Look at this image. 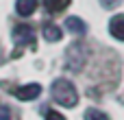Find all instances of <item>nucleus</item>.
Wrapping results in <instances>:
<instances>
[{"label": "nucleus", "instance_id": "1", "mask_svg": "<svg viewBox=\"0 0 124 120\" xmlns=\"http://www.w3.org/2000/svg\"><path fill=\"white\" fill-rule=\"evenodd\" d=\"M50 94H52L54 103L61 107H74L78 103V92H76L74 83L68 79H57L50 87Z\"/></svg>", "mask_w": 124, "mask_h": 120}, {"label": "nucleus", "instance_id": "2", "mask_svg": "<svg viewBox=\"0 0 124 120\" xmlns=\"http://www.w3.org/2000/svg\"><path fill=\"white\" fill-rule=\"evenodd\" d=\"M13 42H15L17 46H22V48L35 44V33H33V28L26 26V24L15 26V28H13Z\"/></svg>", "mask_w": 124, "mask_h": 120}, {"label": "nucleus", "instance_id": "3", "mask_svg": "<svg viewBox=\"0 0 124 120\" xmlns=\"http://www.w3.org/2000/svg\"><path fill=\"white\" fill-rule=\"evenodd\" d=\"M85 59H87V52H85V48H83L81 44H74V46L68 48V66H70L72 70H78Z\"/></svg>", "mask_w": 124, "mask_h": 120}, {"label": "nucleus", "instance_id": "4", "mask_svg": "<svg viewBox=\"0 0 124 120\" xmlns=\"http://www.w3.org/2000/svg\"><path fill=\"white\" fill-rule=\"evenodd\" d=\"M13 94H15L17 101H33V98H37V96L41 94V85H39V83H28V85L17 87Z\"/></svg>", "mask_w": 124, "mask_h": 120}, {"label": "nucleus", "instance_id": "5", "mask_svg": "<svg viewBox=\"0 0 124 120\" xmlns=\"http://www.w3.org/2000/svg\"><path fill=\"white\" fill-rule=\"evenodd\" d=\"M109 33L116 39L124 42V13H118V15H113L109 20Z\"/></svg>", "mask_w": 124, "mask_h": 120}, {"label": "nucleus", "instance_id": "6", "mask_svg": "<svg viewBox=\"0 0 124 120\" xmlns=\"http://www.w3.org/2000/svg\"><path fill=\"white\" fill-rule=\"evenodd\" d=\"M65 28L70 31V33H74V35H85L87 33V24L78 17V15H70L68 20H65Z\"/></svg>", "mask_w": 124, "mask_h": 120}, {"label": "nucleus", "instance_id": "7", "mask_svg": "<svg viewBox=\"0 0 124 120\" xmlns=\"http://www.w3.org/2000/svg\"><path fill=\"white\" fill-rule=\"evenodd\" d=\"M41 35H44V39H48V42H59V39L63 37L61 28H59L57 24H52V22L44 24V28H41Z\"/></svg>", "mask_w": 124, "mask_h": 120}, {"label": "nucleus", "instance_id": "8", "mask_svg": "<svg viewBox=\"0 0 124 120\" xmlns=\"http://www.w3.org/2000/svg\"><path fill=\"white\" fill-rule=\"evenodd\" d=\"M35 9H37V0H15V11H17L22 17L31 15Z\"/></svg>", "mask_w": 124, "mask_h": 120}, {"label": "nucleus", "instance_id": "9", "mask_svg": "<svg viewBox=\"0 0 124 120\" xmlns=\"http://www.w3.org/2000/svg\"><path fill=\"white\" fill-rule=\"evenodd\" d=\"M41 2H44V7H46L48 13H61L72 0H41Z\"/></svg>", "mask_w": 124, "mask_h": 120}, {"label": "nucleus", "instance_id": "10", "mask_svg": "<svg viewBox=\"0 0 124 120\" xmlns=\"http://www.w3.org/2000/svg\"><path fill=\"white\" fill-rule=\"evenodd\" d=\"M85 120H109V116H107L105 111L96 109V107H89V109L85 111Z\"/></svg>", "mask_w": 124, "mask_h": 120}, {"label": "nucleus", "instance_id": "11", "mask_svg": "<svg viewBox=\"0 0 124 120\" xmlns=\"http://www.w3.org/2000/svg\"><path fill=\"white\" fill-rule=\"evenodd\" d=\"M0 120H15L13 118V111L7 105H0Z\"/></svg>", "mask_w": 124, "mask_h": 120}, {"label": "nucleus", "instance_id": "12", "mask_svg": "<svg viewBox=\"0 0 124 120\" xmlns=\"http://www.w3.org/2000/svg\"><path fill=\"white\" fill-rule=\"evenodd\" d=\"M120 2H122V0H100V4H102L105 9H116Z\"/></svg>", "mask_w": 124, "mask_h": 120}, {"label": "nucleus", "instance_id": "13", "mask_svg": "<svg viewBox=\"0 0 124 120\" xmlns=\"http://www.w3.org/2000/svg\"><path fill=\"white\" fill-rule=\"evenodd\" d=\"M46 120H65V118H63L59 111H48V114H46Z\"/></svg>", "mask_w": 124, "mask_h": 120}]
</instances>
